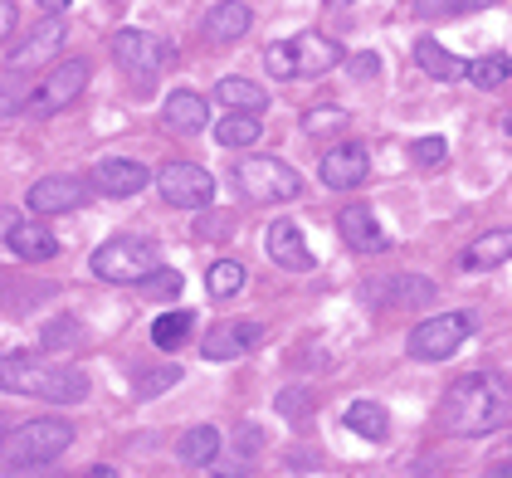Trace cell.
<instances>
[{"label": "cell", "instance_id": "obj_1", "mask_svg": "<svg viewBox=\"0 0 512 478\" xmlns=\"http://www.w3.org/2000/svg\"><path fill=\"white\" fill-rule=\"evenodd\" d=\"M512 420V386L498 371H469L439 400V430L454 439L493 435Z\"/></svg>", "mask_w": 512, "mask_h": 478}, {"label": "cell", "instance_id": "obj_2", "mask_svg": "<svg viewBox=\"0 0 512 478\" xmlns=\"http://www.w3.org/2000/svg\"><path fill=\"white\" fill-rule=\"evenodd\" d=\"M0 391L49 400V405H79L88 400V376L79 366H59L30 352H0Z\"/></svg>", "mask_w": 512, "mask_h": 478}, {"label": "cell", "instance_id": "obj_3", "mask_svg": "<svg viewBox=\"0 0 512 478\" xmlns=\"http://www.w3.org/2000/svg\"><path fill=\"white\" fill-rule=\"evenodd\" d=\"M74 444V425L69 420H30V425H15L0 435V464L10 474H25V469H49L64 449Z\"/></svg>", "mask_w": 512, "mask_h": 478}, {"label": "cell", "instance_id": "obj_4", "mask_svg": "<svg viewBox=\"0 0 512 478\" xmlns=\"http://www.w3.org/2000/svg\"><path fill=\"white\" fill-rule=\"evenodd\" d=\"M342 64V44L327 40V35H313V30H303V35H293V40H278L264 49V69L274 74V79H322V74H332Z\"/></svg>", "mask_w": 512, "mask_h": 478}, {"label": "cell", "instance_id": "obj_5", "mask_svg": "<svg viewBox=\"0 0 512 478\" xmlns=\"http://www.w3.org/2000/svg\"><path fill=\"white\" fill-rule=\"evenodd\" d=\"M88 264H93V274L103 283H127V288H132V283L147 279V274L161 264V249L142 235H113L108 244L93 249Z\"/></svg>", "mask_w": 512, "mask_h": 478}, {"label": "cell", "instance_id": "obj_6", "mask_svg": "<svg viewBox=\"0 0 512 478\" xmlns=\"http://www.w3.org/2000/svg\"><path fill=\"white\" fill-rule=\"evenodd\" d=\"M230 176H235L239 196L254 200V205H278V200L303 196V176L278 157H239Z\"/></svg>", "mask_w": 512, "mask_h": 478}, {"label": "cell", "instance_id": "obj_7", "mask_svg": "<svg viewBox=\"0 0 512 478\" xmlns=\"http://www.w3.org/2000/svg\"><path fill=\"white\" fill-rule=\"evenodd\" d=\"M473 327H478L473 313H439V318H425L405 337V352L415 361H449L473 337Z\"/></svg>", "mask_w": 512, "mask_h": 478}, {"label": "cell", "instance_id": "obj_8", "mask_svg": "<svg viewBox=\"0 0 512 478\" xmlns=\"http://www.w3.org/2000/svg\"><path fill=\"white\" fill-rule=\"evenodd\" d=\"M113 59H118L122 74L137 79V88H147L176 59V49H171V40L147 35V30H122V35H113Z\"/></svg>", "mask_w": 512, "mask_h": 478}, {"label": "cell", "instance_id": "obj_9", "mask_svg": "<svg viewBox=\"0 0 512 478\" xmlns=\"http://www.w3.org/2000/svg\"><path fill=\"white\" fill-rule=\"evenodd\" d=\"M152 181H157L161 200L176 205V210H205L215 200V176L196 161H166Z\"/></svg>", "mask_w": 512, "mask_h": 478}, {"label": "cell", "instance_id": "obj_10", "mask_svg": "<svg viewBox=\"0 0 512 478\" xmlns=\"http://www.w3.org/2000/svg\"><path fill=\"white\" fill-rule=\"evenodd\" d=\"M64 40H69V25H64L59 15H49L44 25H35L25 40L10 49V59H5V64H10L15 74H35L40 64H49V59L64 49Z\"/></svg>", "mask_w": 512, "mask_h": 478}, {"label": "cell", "instance_id": "obj_11", "mask_svg": "<svg viewBox=\"0 0 512 478\" xmlns=\"http://www.w3.org/2000/svg\"><path fill=\"white\" fill-rule=\"evenodd\" d=\"M88 79H93V64H88V59H64V64H54L49 79H44V88H35L40 113H59V108L79 103V93L88 88Z\"/></svg>", "mask_w": 512, "mask_h": 478}, {"label": "cell", "instance_id": "obj_12", "mask_svg": "<svg viewBox=\"0 0 512 478\" xmlns=\"http://www.w3.org/2000/svg\"><path fill=\"white\" fill-rule=\"evenodd\" d=\"M361 293L371 303H386V308H425L434 298V283L420 274H381V279H366Z\"/></svg>", "mask_w": 512, "mask_h": 478}, {"label": "cell", "instance_id": "obj_13", "mask_svg": "<svg viewBox=\"0 0 512 478\" xmlns=\"http://www.w3.org/2000/svg\"><path fill=\"white\" fill-rule=\"evenodd\" d=\"M366 171H371V157H366L361 142H337L332 152H322V161H317V176H322V186H332V191L361 186Z\"/></svg>", "mask_w": 512, "mask_h": 478}, {"label": "cell", "instance_id": "obj_14", "mask_svg": "<svg viewBox=\"0 0 512 478\" xmlns=\"http://www.w3.org/2000/svg\"><path fill=\"white\" fill-rule=\"evenodd\" d=\"M147 186H152V171H147L142 161L108 157L93 166V191H98V196L127 200V196H137V191H147Z\"/></svg>", "mask_w": 512, "mask_h": 478}, {"label": "cell", "instance_id": "obj_15", "mask_svg": "<svg viewBox=\"0 0 512 478\" xmlns=\"http://www.w3.org/2000/svg\"><path fill=\"white\" fill-rule=\"evenodd\" d=\"M259 342H264V327H259V322L235 318V322H220V327L205 332L200 357L205 361H235V357H244L249 347H259Z\"/></svg>", "mask_w": 512, "mask_h": 478}, {"label": "cell", "instance_id": "obj_16", "mask_svg": "<svg viewBox=\"0 0 512 478\" xmlns=\"http://www.w3.org/2000/svg\"><path fill=\"white\" fill-rule=\"evenodd\" d=\"M264 244H269V259H274L278 269H288V274H308L317 264L313 249L303 244V230H298L293 220H274L269 235H264Z\"/></svg>", "mask_w": 512, "mask_h": 478}, {"label": "cell", "instance_id": "obj_17", "mask_svg": "<svg viewBox=\"0 0 512 478\" xmlns=\"http://www.w3.org/2000/svg\"><path fill=\"white\" fill-rule=\"evenodd\" d=\"M88 200V186L79 176H44L30 186V210L35 215H64V210H79Z\"/></svg>", "mask_w": 512, "mask_h": 478}, {"label": "cell", "instance_id": "obj_18", "mask_svg": "<svg viewBox=\"0 0 512 478\" xmlns=\"http://www.w3.org/2000/svg\"><path fill=\"white\" fill-rule=\"evenodd\" d=\"M337 230H342V239H347V249H356V254H386V249H391V235L376 225V215H371L366 205L342 210Z\"/></svg>", "mask_w": 512, "mask_h": 478}, {"label": "cell", "instance_id": "obj_19", "mask_svg": "<svg viewBox=\"0 0 512 478\" xmlns=\"http://www.w3.org/2000/svg\"><path fill=\"white\" fill-rule=\"evenodd\" d=\"M249 25H254V10L249 5H239V0H225V5H215L210 15H205V40L210 44H235L249 35Z\"/></svg>", "mask_w": 512, "mask_h": 478}, {"label": "cell", "instance_id": "obj_20", "mask_svg": "<svg viewBox=\"0 0 512 478\" xmlns=\"http://www.w3.org/2000/svg\"><path fill=\"white\" fill-rule=\"evenodd\" d=\"M161 118L171 132H205V122H210V103L191 93V88H181V93H171L166 98V108H161Z\"/></svg>", "mask_w": 512, "mask_h": 478}, {"label": "cell", "instance_id": "obj_21", "mask_svg": "<svg viewBox=\"0 0 512 478\" xmlns=\"http://www.w3.org/2000/svg\"><path fill=\"white\" fill-rule=\"evenodd\" d=\"M176 459L186 469H215V459H220V430L215 425H191L186 435L176 439Z\"/></svg>", "mask_w": 512, "mask_h": 478}, {"label": "cell", "instance_id": "obj_22", "mask_svg": "<svg viewBox=\"0 0 512 478\" xmlns=\"http://www.w3.org/2000/svg\"><path fill=\"white\" fill-rule=\"evenodd\" d=\"M512 259V230H488V235H478L464 249V269L469 274H483V269H498V264H508Z\"/></svg>", "mask_w": 512, "mask_h": 478}, {"label": "cell", "instance_id": "obj_23", "mask_svg": "<svg viewBox=\"0 0 512 478\" xmlns=\"http://www.w3.org/2000/svg\"><path fill=\"white\" fill-rule=\"evenodd\" d=\"M5 244L15 249V259H54V254H59V239L49 235L40 220H20V225H10Z\"/></svg>", "mask_w": 512, "mask_h": 478}, {"label": "cell", "instance_id": "obj_24", "mask_svg": "<svg viewBox=\"0 0 512 478\" xmlns=\"http://www.w3.org/2000/svg\"><path fill=\"white\" fill-rule=\"evenodd\" d=\"M210 103H225L230 113H264L269 108V93L254 79H220L215 93H210Z\"/></svg>", "mask_w": 512, "mask_h": 478}, {"label": "cell", "instance_id": "obj_25", "mask_svg": "<svg viewBox=\"0 0 512 478\" xmlns=\"http://www.w3.org/2000/svg\"><path fill=\"white\" fill-rule=\"evenodd\" d=\"M342 425H347L352 435L371 439V444H381V439L391 435V415H386V405H376V400H352L347 415H342Z\"/></svg>", "mask_w": 512, "mask_h": 478}, {"label": "cell", "instance_id": "obj_26", "mask_svg": "<svg viewBox=\"0 0 512 478\" xmlns=\"http://www.w3.org/2000/svg\"><path fill=\"white\" fill-rule=\"evenodd\" d=\"M415 59H420V69H425L430 79H439V83L464 79V59H459V54H449L439 40H420L415 44Z\"/></svg>", "mask_w": 512, "mask_h": 478}, {"label": "cell", "instance_id": "obj_27", "mask_svg": "<svg viewBox=\"0 0 512 478\" xmlns=\"http://www.w3.org/2000/svg\"><path fill=\"white\" fill-rule=\"evenodd\" d=\"M196 332V313H186V308H176V313H161L152 322V342H157L161 352H176V347H186V337Z\"/></svg>", "mask_w": 512, "mask_h": 478}, {"label": "cell", "instance_id": "obj_28", "mask_svg": "<svg viewBox=\"0 0 512 478\" xmlns=\"http://www.w3.org/2000/svg\"><path fill=\"white\" fill-rule=\"evenodd\" d=\"M30 98H35L30 74H15V69H5V74H0V118L25 113V108H30Z\"/></svg>", "mask_w": 512, "mask_h": 478}, {"label": "cell", "instance_id": "obj_29", "mask_svg": "<svg viewBox=\"0 0 512 478\" xmlns=\"http://www.w3.org/2000/svg\"><path fill=\"white\" fill-rule=\"evenodd\" d=\"M215 142L220 147H249V142H259V113H230L225 122H215Z\"/></svg>", "mask_w": 512, "mask_h": 478}, {"label": "cell", "instance_id": "obj_30", "mask_svg": "<svg viewBox=\"0 0 512 478\" xmlns=\"http://www.w3.org/2000/svg\"><path fill=\"white\" fill-rule=\"evenodd\" d=\"M79 342H83V322L79 318H69V313H64V318L44 322V332H40L44 352H74Z\"/></svg>", "mask_w": 512, "mask_h": 478}, {"label": "cell", "instance_id": "obj_31", "mask_svg": "<svg viewBox=\"0 0 512 478\" xmlns=\"http://www.w3.org/2000/svg\"><path fill=\"white\" fill-rule=\"evenodd\" d=\"M205 288H210V298H235L244 288V264L239 259H215L210 274H205Z\"/></svg>", "mask_w": 512, "mask_h": 478}, {"label": "cell", "instance_id": "obj_32", "mask_svg": "<svg viewBox=\"0 0 512 478\" xmlns=\"http://www.w3.org/2000/svg\"><path fill=\"white\" fill-rule=\"evenodd\" d=\"M142 298H157V303H171V298H181V274L176 269H166V264H157L147 279H137L132 283Z\"/></svg>", "mask_w": 512, "mask_h": 478}, {"label": "cell", "instance_id": "obj_33", "mask_svg": "<svg viewBox=\"0 0 512 478\" xmlns=\"http://www.w3.org/2000/svg\"><path fill=\"white\" fill-rule=\"evenodd\" d=\"M512 74L508 54H488V59H478V64H464V79L478 83V88H503Z\"/></svg>", "mask_w": 512, "mask_h": 478}, {"label": "cell", "instance_id": "obj_34", "mask_svg": "<svg viewBox=\"0 0 512 478\" xmlns=\"http://www.w3.org/2000/svg\"><path fill=\"white\" fill-rule=\"evenodd\" d=\"M278 415L288 420V425H308L313 420V391H303V386H288V391H278Z\"/></svg>", "mask_w": 512, "mask_h": 478}, {"label": "cell", "instance_id": "obj_35", "mask_svg": "<svg viewBox=\"0 0 512 478\" xmlns=\"http://www.w3.org/2000/svg\"><path fill=\"white\" fill-rule=\"evenodd\" d=\"M181 381V366H152V371H142V381H137V396H157V391H171Z\"/></svg>", "mask_w": 512, "mask_h": 478}, {"label": "cell", "instance_id": "obj_36", "mask_svg": "<svg viewBox=\"0 0 512 478\" xmlns=\"http://www.w3.org/2000/svg\"><path fill=\"white\" fill-rule=\"evenodd\" d=\"M464 10H473V0H415L420 20H449V15H464Z\"/></svg>", "mask_w": 512, "mask_h": 478}, {"label": "cell", "instance_id": "obj_37", "mask_svg": "<svg viewBox=\"0 0 512 478\" xmlns=\"http://www.w3.org/2000/svg\"><path fill=\"white\" fill-rule=\"evenodd\" d=\"M332 127H347L342 108H313V113H303V132H332Z\"/></svg>", "mask_w": 512, "mask_h": 478}, {"label": "cell", "instance_id": "obj_38", "mask_svg": "<svg viewBox=\"0 0 512 478\" xmlns=\"http://www.w3.org/2000/svg\"><path fill=\"white\" fill-rule=\"evenodd\" d=\"M415 161H420V166H444V161H449V142H444V137H420V142H415Z\"/></svg>", "mask_w": 512, "mask_h": 478}, {"label": "cell", "instance_id": "obj_39", "mask_svg": "<svg viewBox=\"0 0 512 478\" xmlns=\"http://www.w3.org/2000/svg\"><path fill=\"white\" fill-rule=\"evenodd\" d=\"M230 230H235V215H225V210H215V215H205V220H200L196 225V235L205 239H220V235H230Z\"/></svg>", "mask_w": 512, "mask_h": 478}, {"label": "cell", "instance_id": "obj_40", "mask_svg": "<svg viewBox=\"0 0 512 478\" xmlns=\"http://www.w3.org/2000/svg\"><path fill=\"white\" fill-rule=\"evenodd\" d=\"M15 25H20L15 0H0V40H10V35H15Z\"/></svg>", "mask_w": 512, "mask_h": 478}, {"label": "cell", "instance_id": "obj_41", "mask_svg": "<svg viewBox=\"0 0 512 478\" xmlns=\"http://www.w3.org/2000/svg\"><path fill=\"white\" fill-rule=\"evenodd\" d=\"M376 64H381L376 54H356L352 59V79H376Z\"/></svg>", "mask_w": 512, "mask_h": 478}, {"label": "cell", "instance_id": "obj_42", "mask_svg": "<svg viewBox=\"0 0 512 478\" xmlns=\"http://www.w3.org/2000/svg\"><path fill=\"white\" fill-rule=\"evenodd\" d=\"M35 5H40V10H49V15H59V10H64V5H74V0H35Z\"/></svg>", "mask_w": 512, "mask_h": 478}, {"label": "cell", "instance_id": "obj_43", "mask_svg": "<svg viewBox=\"0 0 512 478\" xmlns=\"http://www.w3.org/2000/svg\"><path fill=\"white\" fill-rule=\"evenodd\" d=\"M5 430H10V420H5V415H0V435H5Z\"/></svg>", "mask_w": 512, "mask_h": 478}, {"label": "cell", "instance_id": "obj_44", "mask_svg": "<svg viewBox=\"0 0 512 478\" xmlns=\"http://www.w3.org/2000/svg\"><path fill=\"white\" fill-rule=\"evenodd\" d=\"M337 5H342V0H337Z\"/></svg>", "mask_w": 512, "mask_h": 478}]
</instances>
